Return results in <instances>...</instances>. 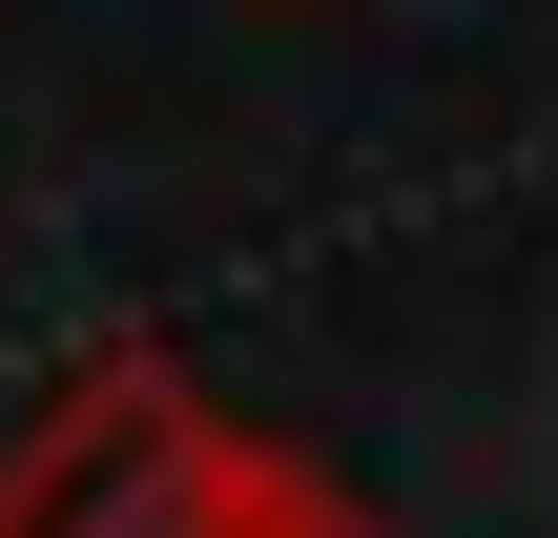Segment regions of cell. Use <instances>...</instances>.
<instances>
[{"instance_id": "obj_1", "label": "cell", "mask_w": 558, "mask_h": 538, "mask_svg": "<svg viewBox=\"0 0 558 538\" xmlns=\"http://www.w3.org/2000/svg\"><path fill=\"white\" fill-rule=\"evenodd\" d=\"M0 538H373L311 456L186 415V373H83L21 456H0Z\"/></svg>"}]
</instances>
